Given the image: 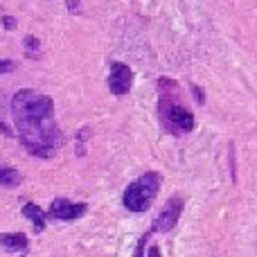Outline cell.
I'll list each match as a JSON object with an SVG mask.
<instances>
[{
  "instance_id": "cell-13",
  "label": "cell",
  "mask_w": 257,
  "mask_h": 257,
  "mask_svg": "<svg viewBox=\"0 0 257 257\" xmlns=\"http://www.w3.org/2000/svg\"><path fill=\"white\" fill-rule=\"evenodd\" d=\"M190 88H192V93H194V99H196V102L203 104V90H199L196 86H190Z\"/></svg>"
},
{
  "instance_id": "cell-6",
  "label": "cell",
  "mask_w": 257,
  "mask_h": 257,
  "mask_svg": "<svg viewBox=\"0 0 257 257\" xmlns=\"http://www.w3.org/2000/svg\"><path fill=\"white\" fill-rule=\"evenodd\" d=\"M88 205L86 203H75L68 199H54L50 205V217L59 219V221H75V219L84 217Z\"/></svg>"
},
{
  "instance_id": "cell-10",
  "label": "cell",
  "mask_w": 257,
  "mask_h": 257,
  "mask_svg": "<svg viewBox=\"0 0 257 257\" xmlns=\"http://www.w3.org/2000/svg\"><path fill=\"white\" fill-rule=\"evenodd\" d=\"M25 48H27V54L32 59H36V54H39V41L34 36H25Z\"/></svg>"
},
{
  "instance_id": "cell-8",
  "label": "cell",
  "mask_w": 257,
  "mask_h": 257,
  "mask_svg": "<svg viewBox=\"0 0 257 257\" xmlns=\"http://www.w3.org/2000/svg\"><path fill=\"white\" fill-rule=\"evenodd\" d=\"M23 214H25L27 219L32 221V226H34V230L36 232H43L45 230V212L39 208V205H34V203H25L23 205Z\"/></svg>"
},
{
  "instance_id": "cell-3",
  "label": "cell",
  "mask_w": 257,
  "mask_h": 257,
  "mask_svg": "<svg viewBox=\"0 0 257 257\" xmlns=\"http://www.w3.org/2000/svg\"><path fill=\"white\" fill-rule=\"evenodd\" d=\"M158 190H160V174L147 172V174H142L140 178H136L124 190L122 203H124V208L131 210V212H145V210L151 208Z\"/></svg>"
},
{
  "instance_id": "cell-16",
  "label": "cell",
  "mask_w": 257,
  "mask_h": 257,
  "mask_svg": "<svg viewBox=\"0 0 257 257\" xmlns=\"http://www.w3.org/2000/svg\"><path fill=\"white\" fill-rule=\"evenodd\" d=\"M5 25H7L9 30H12V27H14V21H12V18H5Z\"/></svg>"
},
{
  "instance_id": "cell-4",
  "label": "cell",
  "mask_w": 257,
  "mask_h": 257,
  "mask_svg": "<svg viewBox=\"0 0 257 257\" xmlns=\"http://www.w3.org/2000/svg\"><path fill=\"white\" fill-rule=\"evenodd\" d=\"M183 214V199L181 196H172V199L165 203V208L160 210V214L154 221V232H169L174 230V226L178 223Z\"/></svg>"
},
{
  "instance_id": "cell-12",
  "label": "cell",
  "mask_w": 257,
  "mask_h": 257,
  "mask_svg": "<svg viewBox=\"0 0 257 257\" xmlns=\"http://www.w3.org/2000/svg\"><path fill=\"white\" fill-rule=\"evenodd\" d=\"M14 68H16L14 61H0V72H12Z\"/></svg>"
},
{
  "instance_id": "cell-15",
  "label": "cell",
  "mask_w": 257,
  "mask_h": 257,
  "mask_svg": "<svg viewBox=\"0 0 257 257\" xmlns=\"http://www.w3.org/2000/svg\"><path fill=\"white\" fill-rule=\"evenodd\" d=\"M68 9H70V12H77V9H79V0H68Z\"/></svg>"
},
{
  "instance_id": "cell-17",
  "label": "cell",
  "mask_w": 257,
  "mask_h": 257,
  "mask_svg": "<svg viewBox=\"0 0 257 257\" xmlns=\"http://www.w3.org/2000/svg\"><path fill=\"white\" fill-rule=\"evenodd\" d=\"M0 131H3V133H5V136H7V133H9V128H7V126H5V124H3V122H0Z\"/></svg>"
},
{
  "instance_id": "cell-1",
  "label": "cell",
  "mask_w": 257,
  "mask_h": 257,
  "mask_svg": "<svg viewBox=\"0 0 257 257\" xmlns=\"http://www.w3.org/2000/svg\"><path fill=\"white\" fill-rule=\"evenodd\" d=\"M12 117L18 138L32 156L50 158L59 147V128L54 117V102L36 90H18L12 97Z\"/></svg>"
},
{
  "instance_id": "cell-5",
  "label": "cell",
  "mask_w": 257,
  "mask_h": 257,
  "mask_svg": "<svg viewBox=\"0 0 257 257\" xmlns=\"http://www.w3.org/2000/svg\"><path fill=\"white\" fill-rule=\"evenodd\" d=\"M133 84V70L122 61H113L111 63V75H108V90L117 97L126 95L131 90Z\"/></svg>"
},
{
  "instance_id": "cell-2",
  "label": "cell",
  "mask_w": 257,
  "mask_h": 257,
  "mask_svg": "<svg viewBox=\"0 0 257 257\" xmlns=\"http://www.w3.org/2000/svg\"><path fill=\"white\" fill-rule=\"evenodd\" d=\"M160 93V120L172 133H190L194 128V115L181 102V88L174 79H158Z\"/></svg>"
},
{
  "instance_id": "cell-11",
  "label": "cell",
  "mask_w": 257,
  "mask_h": 257,
  "mask_svg": "<svg viewBox=\"0 0 257 257\" xmlns=\"http://www.w3.org/2000/svg\"><path fill=\"white\" fill-rule=\"evenodd\" d=\"M147 239H149V232H147V235L142 237L140 241H138V248H136V255H133V257H145V244H147Z\"/></svg>"
},
{
  "instance_id": "cell-9",
  "label": "cell",
  "mask_w": 257,
  "mask_h": 257,
  "mask_svg": "<svg viewBox=\"0 0 257 257\" xmlns=\"http://www.w3.org/2000/svg\"><path fill=\"white\" fill-rule=\"evenodd\" d=\"M21 174L16 172L14 167H0V185L3 187H16L21 185Z\"/></svg>"
},
{
  "instance_id": "cell-7",
  "label": "cell",
  "mask_w": 257,
  "mask_h": 257,
  "mask_svg": "<svg viewBox=\"0 0 257 257\" xmlns=\"http://www.w3.org/2000/svg\"><path fill=\"white\" fill-rule=\"evenodd\" d=\"M27 244L30 241H27V237L23 232H5V235H0V246L7 248L9 253H25Z\"/></svg>"
},
{
  "instance_id": "cell-14",
  "label": "cell",
  "mask_w": 257,
  "mask_h": 257,
  "mask_svg": "<svg viewBox=\"0 0 257 257\" xmlns=\"http://www.w3.org/2000/svg\"><path fill=\"white\" fill-rule=\"evenodd\" d=\"M147 257H160V248H158V246H151L149 253H147Z\"/></svg>"
}]
</instances>
